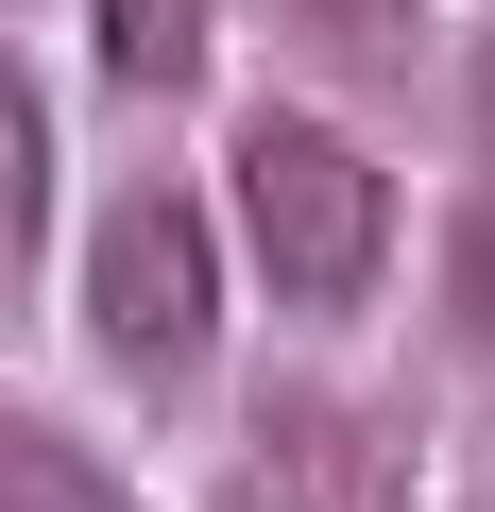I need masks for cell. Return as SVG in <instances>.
<instances>
[{"mask_svg":"<svg viewBox=\"0 0 495 512\" xmlns=\"http://www.w3.org/2000/svg\"><path fill=\"white\" fill-rule=\"evenodd\" d=\"M410 18H427V0H274V35H291V52H325V69H393V52H410Z\"/></svg>","mask_w":495,"mask_h":512,"instance_id":"obj_7","label":"cell"},{"mask_svg":"<svg viewBox=\"0 0 495 512\" xmlns=\"http://www.w3.org/2000/svg\"><path fill=\"white\" fill-rule=\"evenodd\" d=\"M239 512H410V444L393 410L359 393H257V427H239Z\"/></svg>","mask_w":495,"mask_h":512,"instance_id":"obj_3","label":"cell"},{"mask_svg":"<svg viewBox=\"0 0 495 512\" xmlns=\"http://www.w3.org/2000/svg\"><path fill=\"white\" fill-rule=\"evenodd\" d=\"M444 342L495 376V171L461 188V222H444Z\"/></svg>","mask_w":495,"mask_h":512,"instance_id":"obj_6","label":"cell"},{"mask_svg":"<svg viewBox=\"0 0 495 512\" xmlns=\"http://www.w3.org/2000/svg\"><path fill=\"white\" fill-rule=\"evenodd\" d=\"M222 52V0H103V69L120 86H205Z\"/></svg>","mask_w":495,"mask_h":512,"instance_id":"obj_5","label":"cell"},{"mask_svg":"<svg viewBox=\"0 0 495 512\" xmlns=\"http://www.w3.org/2000/svg\"><path fill=\"white\" fill-rule=\"evenodd\" d=\"M239 239H257V274L291 291V308H359L376 291V256H393V188H376V154L342 137V120H308V103H274V120H239Z\"/></svg>","mask_w":495,"mask_h":512,"instance_id":"obj_1","label":"cell"},{"mask_svg":"<svg viewBox=\"0 0 495 512\" xmlns=\"http://www.w3.org/2000/svg\"><path fill=\"white\" fill-rule=\"evenodd\" d=\"M86 325H103V359H120L137 393H188V376L222 359V239H205V205H188L171 171H137V188L103 205V239H86Z\"/></svg>","mask_w":495,"mask_h":512,"instance_id":"obj_2","label":"cell"},{"mask_svg":"<svg viewBox=\"0 0 495 512\" xmlns=\"http://www.w3.org/2000/svg\"><path fill=\"white\" fill-rule=\"evenodd\" d=\"M0 154H18V274H35V222H52V103L35 86L0 103Z\"/></svg>","mask_w":495,"mask_h":512,"instance_id":"obj_8","label":"cell"},{"mask_svg":"<svg viewBox=\"0 0 495 512\" xmlns=\"http://www.w3.org/2000/svg\"><path fill=\"white\" fill-rule=\"evenodd\" d=\"M0 512H137V495L103 478V444H86V427L18 410V427H0Z\"/></svg>","mask_w":495,"mask_h":512,"instance_id":"obj_4","label":"cell"}]
</instances>
